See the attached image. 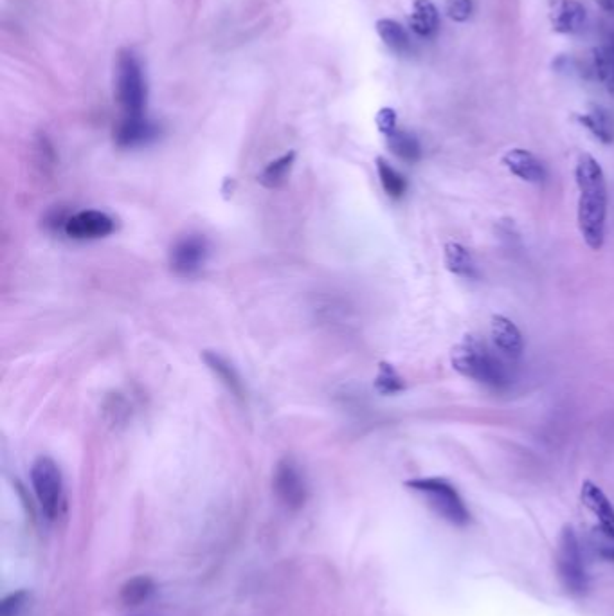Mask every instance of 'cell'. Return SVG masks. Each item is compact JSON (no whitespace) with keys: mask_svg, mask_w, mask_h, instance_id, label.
I'll return each instance as SVG.
<instances>
[{"mask_svg":"<svg viewBox=\"0 0 614 616\" xmlns=\"http://www.w3.org/2000/svg\"><path fill=\"white\" fill-rule=\"evenodd\" d=\"M578 186V229L587 247L600 251L605 240L607 182L600 163L593 155L578 157L575 168Z\"/></svg>","mask_w":614,"mask_h":616,"instance_id":"cell-1","label":"cell"},{"mask_svg":"<svg viewBox=\"0 0 614 616\" xmlns=\"http://www.w3.org/2000/svg\"><path fill=\"white\" fill-rule=\"evenodd\" d=\"M451 364L452 368L463 377L496 390L505 388L510 382L503 363L488 350L485 343L479 341L478 337H463L460 343L452 348Z\"/></svg>","mask_w":614,"mask_h":616,"instance_id":"cell-2","label":"cell"},{"mask_svg":"<svg viewBox=\"0 0 614 616\" xmlns=\"http://www.w3.org/2000/svg\"><path fill=\"white\" fill-rule=\"evenodd\" d=\"M114 98L125 118H143L148 101V85L141 60L134 51L121 49L114 65Z\"/></svg>","mask_w":614,"mask_h":616,"instance_id":"cell-3","label":"cell"},{"mask_svg":"<svg viewBox=\"0 0 614 616\" xmlns=\"http://www.w3.org/2000/svg\"><path fill=\"white\" fill-rule=\"evenodd\" d=\"M406 487L424 496L438 516L454 526H467L470 512L454 485L443 478H416L406 481Z\"/></svg>","mask_w":614,"mask_h":616,"instance_id":"cell-4","label":"cell"},{"mask_svg":"<svg viewBox=\"0 0 614 616\" xmlns=\"http://www.w3.org/2000/svg\"><path fill=\"white\" fill-rule=\"evenodd\" d=\"M555 566L559 575L562 588L571 597L586 595L589 588V575H587L586 562L580 548L577 532L573 526L566 525L562 528L555 553Z\"/></svg>","mask_w":614,"mask_h":616,"instance_id":"cell-5","label":"cell"},{"mask_svg":"<svg viewBox=\"0 0 614 616\" xmlns=\"http://www.w3.org/2000/svg\"><path fill=\"white\" fill-rule=\"evenodd\" d=\"M31 485L35 490L42 514L55 521L64 505V480L55 460L40 456L31 467Z\"/></svg>","mask_w":614,"mask_h":616,"instance_id":"cell-6","label":"cell"},{"mask_svg":"<svg viewBox=\"0 0 614 616\" xmlns=\"http://www.w3.org/2000/svg\"><path fill=\"white\" fill-rule=\"evenodd\" d=\"M209 258L208 240L204 236L190 235L177 240L170 251L172 271L184 278H191L202 271Z\"/></svg>","mask_w":614,"mask_h":616,"instance_id":"cell-7","label":"cell"},{"mask_svg":"<svg viewBox=\"0 0 614 616\" xmlns=\"http://www.w3.org/2000/svg\"><path fill=\"white\" fill-rule=\"evenodd\" d=\"M274 492L281 503L290 510H298L307 501V481L298 463L290 458L281 460L274 471Z\"/></svg>","mask_w":614,"mask_h":616,"instance_id":"cell-8","label":"cell"},{"mask_svg":"<svg viewBox=\"0 0 614 616\" xmlns=\"http://www.w3.org/2000/svg\"><path fill=\"white\" fill-rule=\"evenodd\" d=\"M114 229H116L114 218L96 209L76 213L73 217L67 218L64 226L65 235L73 240H100L112 235Z\"/></svg>","mask_w":614,"mask_h":616,"instance_id":"cell-9","label":"cell"},{"mask_svg":"<svg viewBox=\"0 0 614 616\" xmlns=\"http://www.w3.org/2000/svg\"><path fill=\"white\" fill-rule=\"evenodd\" d=\"M490 337L501 354L508 359H519L524 352V339L521 330L514 321L505 316H492L490 319Z\"/></svg>","mask_w":614,"mask_h":616,"instance_id":"cell-10","label":"cell"},{"mask_svg":"<svg viewBox=\"0 0 614 616\" xmlns=\"http://www.w3.org/2000/svg\"><path fill=\"white\" fill-rule=\"evenodd\" d=\"M159 127L155 125L154 121L143 118H123L116 132H114V139L121 148H136V146L148 145L155 141L159 137Z\"/></svg>","mask_w":614,"mask_h":616,"instance_id":"cell-11","label":"cell"},{"mask_svg":"<svg viewBox=\"0 0 614 616\" xmlns=\"http://www.w3.org/2000/svg\"><path fill=\"white\" fill-rule=\"evenodd\" d=\"M580 496H582L584 505L589 508V512L598 521L600 530L607 537L614 539V507L609 498L605 496L604 490L595 485L593 481H584L582 490H580Z\"/></svg>","mask_w":614,"mask_h":616,"instance_id":"cell-12","label":"cell"},{"mask_svg":"<svg viewBox=\"0 0 614 616\" xmlns=\"http://www.w3.org/2000/svg\"><path fill=\"white\" fill-rule=\"evenodd\" d=\"M503 164H505L508 172L514 173L515 177H519L523 181L541 184L546 179L544 164L532 152L523 150V148L508 150L503 155Z\"/></svg>","mask_w":614,"mask_h":616,"instance_id":"cell-13","label":"cell"},{"mask_svg":"<svg viewBox=\"0 0 614 616\" xmlns=\"http://www.w3.org/2000/svg\"><path fill=\"white\" fill-rule=\"evenodd\" d=\"M202 361L208 364L209 370L217 375L220 382L226 386L229 393H231L235 399L244 400L245 397H247V390H245L242 375L238 373V370H236L233 364L227 361L224 355L206 350V352L202 354Z\"/></svg>","mask_w":614,"mask_h":616,"instance_id":"cell-14","label":"cell"},{"mask_svg":"<svg viewBox=\"0 0 614 616\" xmlns=\"http://www.w3.org/2000/svg\"><path fill=\"white\" fill-rule=\"evenodd\" d=\"M586 8L577 0H562L551 15V24L557 33L575 35L586 26Z\"/></svg>","mask_w":614,"mask_h":616,"instance_id":"cell-15","label":"cell"},{"mask_svg":"<svg viewBox=\"0 0 614 616\" xmlns=\"http://www.w3.org/2000/svg\"><path fill=\"white\" fill-rule=\"evenodd\" d=\"M443 260L447 271L452 272L454 276L474 280L478 278V267L469 253L467 247L458 244V242H449L443 247Z\"/></svg>","mask_w":614,"mask_h":616,"instance_id":"cell-16","label":"cell"},{"mask_svg":"<svg viewBox=\"0 0 614 616\" xmlns=\"http://www.w3.org/2000/svg\"><path fill=\"white\" fill-rule=\"evenodd\" d=\"M409 22L418 37L431 38L440 26V15L431 0H415Z\"/></svg>","mask_w":614,"mask_h":616,"instance_id":"cell-17","label":"cell"},{"mask_svg":"<svg viewBox=\"0 0 614 616\" xmlns=\"http://www.w3.org/2000/svg\"><path fill=\"white\" fill-rule=\"evenodd\" d=\"M578 123L584 125L593 136L598 137L605 145L613 143L614 121L609 116V112L602 109V107H593L586 114H580L578 116Z\"/></svg>","mask_w":614,"mask_h":616,"instance_id":"cell-18","label":"cell"},{"mask_svg":"<svg viewBox=\"0 0 614 616\" xmlns=\"http://www.w3.org/2000/svg\"><path fill=\"white\" fill-rule=\"evenodd\" d=\"M377 33L382 42L389 47L395 55H407L411 51V40L406 29L398 24L397 20L382 19L377 22Z\"/></svg>","mask_w":614,"mask_h":616,"instance_id":"cell-19","label":"cell"},{"mask_svg":"<svg viewBox=\"0 0 614 616\" xmlns=\"http://www.w3.org/2000/svg\"><path fill=\"white\" fill-rule=\"evenodd\" d=\"M388 146L393 154L406 163H416L422 157V148H420L418 139L406 130L397 128L391 136H388Z\"/></svg>","mask_w":614,"mask_h":616,"instance_id":"cell-20","label":"cell"},{"mask_svg":"<svg viewBox=\"0 0 614 616\" xmlns=\"http://www.w3.org/2000/svg\"><path fill=\"white\" fill-rule=\"evenodd\" d=\"M377 172H379L380 184L391 199H402L407 191L406 177L397 172L391 164L379 157L377 159Z\"/></svg>","mask_w":614,"mask_h":616,"instance_id":"cell-21","label":"cell"},{"mask_svg":"<svg viewBox=\"0 0 614 616\" xmlns=\"http://www.w3.org/2000/svg\"><path fill=\"white\" fill-rule=\"evenodd\" d=\"M294 159H296V154L289 152V154L281 155L280 159L267 164L262 175H260V182H262L263 186H267V188H280L281 184L287 181V177H289Z\"/></svg>","mask_w":614,"mask_h":616,"instance_id":"cell-22","label":"cell"},{"mask_svg":"<svg viewBox=\"0 0 614 616\" xmlns=\"http://www.w3.org/2000/svg\"><path fill=\"white\" fill-rule=\"evenodd\" d=\"M595 71L598 80L614 96V38L607 46L595 49Z\"/></svg>","mask_w":614,"mask_h":616,"instance_id":"cell-23","label":"cell"},{"mask_svg":"<svg viewBox=\"0 0 614 616\" xmlns=\"http://www.w3.org/2000/svg\"><path fill=\"white\" fill-rule=\"evenodd\" d=\"M152 593H154V582L148 577H136V579L128 580L123 586L121 598L128 606H137L148 600Z\"/></svg>","mask_w":614,"mask_h":616,"instance_id":"cell-24","label":"cell"},{"mask_svg":"<svg viewBox=\"0 0 614 616\" xmlns=\"http://www.w3.org/2000/svg\"><path fill=\"white\" fill-rule=\"evenodd\" d=\"M375 388L382 395H397L406 390V382L398 375L397 370L388 363H380L379 375L375 379Z\"/></svg>","mask_w":614,"mask_h":616,"instance_id":"cell-25","label":"cell"},{"mask_svg":"<svg viewBox=\"0 0 614 616\" xmlns=\"http://www.w3.org/2000/svg\"><path fill=\"white\" fill-rule=\"evenodd\" d=\"M445 10L449 19L454 22H467L472 15V2L470 0H447Z\"/></svg>","mask_w":614,"mask_h":616,"instance_id":"cell-26","label":"cell"},{"mask_svg":"<svg viewBox=\"0 0 614 616\" xmlns=\"http://www.w3.org/2000/svg\"><path fill=\"white\" fill-rule=\"evenodd\" d=\"M377 127L384 136H391L397 130V112L393 109L380 110L377 114Z\"/></svg>","mask_w":614,"mask_h":616,"instance_id":"cell-27","label":"cell"},{"mask_svg":"<svg viewBox=\"0 0 614 616\" xmlns=\"http://www.w3.org/2000/svg\"><path fill=\"white\" fill-rule=\"evenodd\" d=\"M26 593H13L2 602V616H15L19 613L20 607L24 606Z\"/></svg>","mask_w":614,"mask_h":616,"instance_id":"cell-28","label":"cell"},{"mask_svg":"<svg viewBox=\"0 0 614 616\" xmlns=\"http://www.w3.org/2000/svg\"><path fill=\"white\" fill-rule=\"evenodd\" d=\"M598 4L602 6V10L607 11V13H613L614 15V0H598Z\"/></svg>","mask_w":614,"mask_h":616,"instance_id":"cell-29","label":"cell"},{"mask_svg":"<svg viewBox=\"0 0 614 616\" xmlns=\"http://www.w3.org/2000/svg\"><path fill=\"white\" fill-rule=\"evenodd\" d=\"M600 553H602V557L607 559V561L614 562V548H605V550H602Z\"/></svg>","mask_w":614,"mask_h":616,"instance_id":"cell-30","label":"cell"}]
</instances>
